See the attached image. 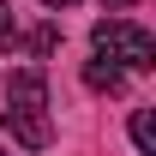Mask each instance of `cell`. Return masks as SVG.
Returning <instances> with one entry per match:
<instances>
[{"label":"cell","mask_w":156,"mask_h":156,"mask_svg":"<svg viewBox=\"0 0 156 156\" xmlns=\"http://www.w3.org/2000/svg\"><path fill=\"white\" fill-rule=\"evenodd\" d=\"M42 6H54V12H66V6H78V0H42Z\"/></svg>","instance_id":"52a82bcc"},{"label":"cell","mask_w":156,"mask_h":156,"mask_svg":"<svg viewBox=\"0 0 156 156\" xmlns=\"http://www.w3.org/2000/svg\"><path fill=\"white\" fill-rule=\"evenodd\" d=\"M18 42V12H12V0H0V48H12Z\"/></svg>","instance_id":"5b68a950"},{"label":"cell","mask_w":156,"mask_h":156,"mask_svg":"<svg viewBox=\"0 0 156 156\" xmlns=\"http://www.w3.org/2000/svg\"><path fill=\"white\" fill-rule=\"evenodd\" d=\"M54 42H60V30H54V24H42L36 36H30V54H48V48H54Z\"/></svg>","instance_id":"8992f818"},{"label":"cell","mask_w":156,"mask_h":156,"mask_svg":"<svg viewBox=\"0 0 156 156\" xmlns=\"http://www.w3.org/2000/svg\"><path fill=\"white\" fill-rule=\"evenodd\" d=\"M102 6H126V0H102Z\"/></svg>","instance_id":"ba28073f"},{"label":"cell","mask_w":156,"mask_h":156,"mask_svg":"<svg viewBox=\"0 0 156 156\" xmlns=\"http://www.w3.org/2000/svg\"><path fill=\"white\" fill-rule=\"evenodd\" d=\"M90 42H96V60H114L120 72H150V66H156V42H150V30H144V24H132V18H96Z\"/></svg>","instance_id":"7a4b0ae2"},{"label":"cell","mask_w":156,"mask_h":156,"mask_svg":"<svg viewBox=\"0 0 156 156\" xmlns=\"http://www.w3.org/2000/svg\"><path fill=\"white\" fill-rule=\"evenodd\" d=\"M0 156H6V150H0Z\"/></svg>","instance_id":"9c48e42d"},{"label":"cell","mask_w":156,"mask_h":156,"mask_svg":"<svg viewBox=\"0 0 156 156\" xmlns=\"http://www.w3.org/2000/svg\"><path fill=\"white\" fill-rule=\"evenodd\" d=\"M84 84H90V90L120 96V90H126V72H120V66H108V60H84Z\"/></svg>","instance_id":"3957f363"},{"label":"cell","mask_w":156,"mask_h":156,"mask_svg":"<svg viewBox=\"0 0 156 156\" xmlns=\"http://www.w3.org/2000/svg\"><path fill=\"white\" fill-rule=\"evenodd\" d=\"M6 126L24 150H48L54 144V120H48V78L42 66H18L6 78Z\"/></svg>","instance_id":"6da1fadb"},{"label":"cell","mask_w":156,"mask_h":156,"mask_svg":"<svg viewBox=\"0 0 156 156\" xmlns=\"http://www.w3.org/2000/svg\"><path fill=\"white\" fill-rule=\"evenodd\" d=\"M132 144L138 156H156V108H132Z\"/></svg>","instance_id":"277c9868"}]
</instances>
